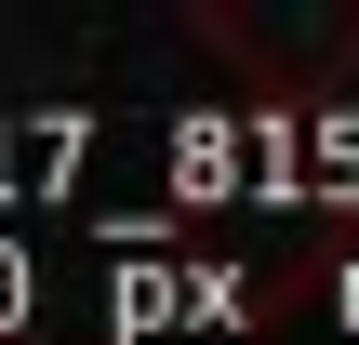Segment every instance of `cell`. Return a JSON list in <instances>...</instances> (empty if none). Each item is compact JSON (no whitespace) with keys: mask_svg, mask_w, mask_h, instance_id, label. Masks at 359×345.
<instances>
[{"mask_svg":"<svg viewBox=\"0 0 359 345\" xmlns=\"http://www.w3.org/2000/svg\"><path fill=\"white\" fill-rule=\"evenodd\" d=\"M200 40L266 93V106H306V93H333L359 66V0H306V13H266V0H213L200 13Z\"/></svg>","mask_w":359,"mask_h":345,"instance_id":"obj_1","label":"cell"}]
</instances>
